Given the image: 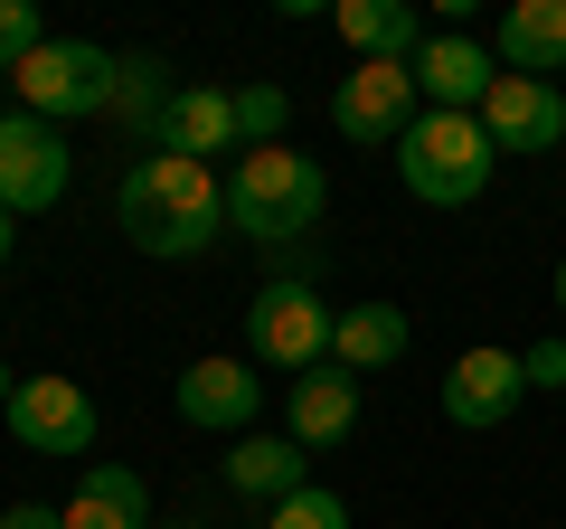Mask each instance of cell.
Here are the masks:
<instances>
[{"mask_svg":"<svg viewBox=\"0 0 566 529\" xmlns=\"http://www.w3.org/2000/svg\"><path fill=\"white\" fill-rule=\"evenodd\" d=\"M114 227L133 237V256L189 264L227 237V180L208 162H180V152H142L114 189Z\"/></svg>","mask_w":566,"mask_h":529,"instance_id":"1","label":"cell"},{"mask_svg":"<svg viewBox=\"0 0 566 529\" xmlns=\"http://www.w3.org/2000/svg\"><path fill=\"white\" fill-rule=\"evenodd\" d=\"M322 208H331V180H322V162L312 152H245V162H227V227L237 237H255V246H293V237H312L322 227Z\"/></svg>","mask_w":566,"mask_h":529,"instance_id":"2","label":"cell"},{"mask_svg":"<svg viewBox=\"0 0 566 529\" xmlns=\"http://www.w3.org/2000/svg\"><path fill=\"white\" fill-rule=\"evenodd\" d=\"M491 170H501V152H491L482 114H416V133L397 143V180L424 208H472L491 189Z\"/></svg>","mask_w":566,"mask_h":529,"instance_id":"3","label":"cell"},{"mask_svg":"<svg viewBox=\"0 0 566 529\" xmlns=\"http://www.w3.org/2000/svg\"><path fill=\"white\" fill-rule=\"evenodd\" d=\"M331 331H340V312H331L322 284H303V274H274V284L245 293V360L255 369L312 378V369H331Z\"/></svg>","mask_w":566,"mask_h":529,"instance_id":"4","label":"cell"},{"mask_svg":"<svg viewBox=\"0 0 566 529\" xmlns=\"http://www.w3.org/2000/svg\"><path fill=\"white\" fill-rule=\"evenodd\" d=\"M10 85H20V114H39V123L114 114V95H123V58H114V48H95V39H48Z\"/></svg>","mask_w":566,"mask_h":529,"instance_id":"5","label":"cell"},{"mask_svg":"<svg viewBox=\"0 0 566 529\" xmlns=\"http://www.w3.org/2000/svg\"><path fill=\"white\" fill-rule=\"evenodd\" d=\"M424 95H416V66H349L340 85H331V133L340 143H368V152H397L406 133H416Z\"/></svg>","mask_w":566,"mask_h":529,"instance_id":"6","label":"cell"},{"mask_svg":"<svg viewBox=\"0 0 566 529\" xmlns=\"http://www.w3.org/2000/svg\"><path fill=\"white\" fill-rule=\"evenodd\" d=\"M66 133L39 114H0V208L10 218H39V208L66 199Z\"/></svg>","mask_w":566,"mask_h":529,"instance_id":"7","label":"cell"},{"mask_svg":"<svg viewBox=\"0 0 566 529\" xmlns=\"http://www.w3.org/2000/svg\"><path fill=\"white\" fill-rule=\"evenodd\" d=\"M170 407H180V426H199V435H255V416H264V378H245V360H189L180 378H170Z\"/></svg>","mask_w":566,"mask_h":529,"instance_id":"8","label":"cell"},{"mask_svg":"<svg viewBox=\"0 0 566 529\" xmlns=\"http://www.w3.org/2000/svg\"><path fill=\"white\" fill-rule=\"evenodd\" d=\"M520 397H528V369H520V350H491V341H472L463 360L444 369V426H463V435L510 426V416H520Z\"/></svg>","mask_w":566,"mask_h":529,"instance_id":"9","label":"cell"},{"mask_svg":"<svg viewBox=\"0 0 566 529\" xmlns=\"http://www.w3.org/2000/svg\"><path fill=\"white\" fill-rule=\"evenodd\" d=\"M10 435H20V454H95V397L76 378H20Z\"/></svg>","mask_w":566,"mask_h":529,"instance_id":"10","label":"cell"},{"mask_svg":"<svg viewBox=\"0 0 566 529\" xmlns=\"http://www.w3.org/2000/svg\"><path fill=\"white\" fill-rule=\"evenodd\" d=\"M491 85H501V58H491L472 29H434V39H424V58H416L424 114H482Z\"/></svg>","mask_w":566,"mask_h":529,"instance_id":"11","label":"cell"},{"mask_svg":"<svg viewBox=\"0 0 566 529\" xmlns=\"http://www.w3.org/2000/svg\"><path fill=\"white\" fill-rule=\"evenodd\" d=\"M482 133H491V152H557L566 143V95L557 85H538V76H501L482 95Z\"/></svg>","mask_w":566,"mask_h":529,"instance_id":"12","label":"cell"},{"mask_svg":"<svg viewBox=\"0 0 566 529\" xmlns=\"http://www.w3.org/2000/svg\"><path fill=\"white\" fill-rule=\"evenodd\" d=\"M151 152H180V162H208V170H218V152L245 162V143H237V85H180L170 114H161V133H151Z\"/></svg>","mask_w":566,"mask_h":529,"instance_id":"13","label":"cell"},{"mask_svg":"<svg viewBox=\"0 0 566 529\" xmlns=\"http://www.w3.org/2000/svg\"><path fill=\"white\" fill-rule=\"evenodd\" d=\"M491 58H501V76L557 85L566 76V0H510L501 29H491Z\"/></svg>","mask_w":566,"mask_h":529,"instance_id":"14","label":"cell"},{"mask_svg":"<svg viewBox=\"0 0 566 529\" xmlns=\"http://www.w3.org/2000/svg\"><path fill=\"white\" fill-rule=\"evenodd\" d=\"M331 29L359 48V66H368V58H378V66H416L424 39H434L416 0H340V10H331Z\"/></svg>","mask_w":566,"mask_h":529,"instance_id":"15","label":"cell"},{"mask_svg":"<svg viewBox=\"0 0 566 529\" xmlns=\"http://www.w3.org/2000/svg\"><path fill=\"white\" fill-rule=\"evenodd\" d=\"M359 426V378H349L340 360L331 369H312V378H293V397H283V435H293V445H340V435Z\"/></svg>","mask_w":566,"mask_h":529,"instance_id":"16","label":"cell"},{"mask_svg":"<svg viewBox=\"0 0 566 529\" xmlns=\"http://www.w3.org/2000/svg\"><path fill=\"white\" fill-rule=\"evenodd\" d=\"M218 473H227V491H237V501H293V491L312 483V454L293 445V435H237Z\"/></svg>","mask_w":566,"mask_h":529,"instance_id":"17","label":"cell"},{"mask_svg":"<svg viewBox=\"0 0 566 529\" xmlns=\"http://www.w3.org/2000/svg\"><path fill=\"white\" fill-rule=\"evenodd\" d=\"M406 341H416V322H406L397 303H340V331H331V360H340L349 378H378L387 360H406Z\"/></svg>","mask_w":566,"mask_h":529,"instance_id":"18","label":"cell"},{"mask_svg":"<svg viewBox=\"0 0 566 529\" xmlns=\"http://www.w3.org/2000/svg\"><path fill=\"white\" fill-rule=\"evenodd\" d=\"M66 529H161L151 520V483L133 464H95L76 483V501H66Z\"/></svg>","mask_w":566,"mask_h":529,"instance_id":"19","label":"cell"},{"mask_svg":"<svg viewBox=\"0 0 566 529\" xmlns=\"http://www.w3.org/2000/svg\"><path fill=\"white\" fill-rule=\"evenodd\" d=\"M283 123H293V95L283 85H237V143L245 152H274Z\"/></svg>","mask_w":566,"mask_h":529,"instance_id":"20","label":"cell"},{"mask_svg":"<svg viewBox=\"0 0 566 529\" xmlns=\"http://www.w3.org/2000/svg\"><path fill=\"white\" fill-rule=\"evenodd\" d=\"M48 48V20H39V0H0V76H20L29 58Z\"/></svg>","mask_w":566,"mask_h":529,"instance_id":"21","label":"cell"},{"mask_svg":"<svg viewBox=\"0 0 566 529\" xmlns=\"http://www.w3.org/2000/svg\"><path fill=\"white\" fill-rule=\"evenodd\" d=\"M114 114H133L142 133H161L170 95H161V66H151V58H123V95H114Z\"/></svg>","mask_w":566,"mask_h":529,"instance_id":"22","label":"cell"},{"mask_svg":"<svg viewBox=\"0 0 566 529\" xmlns=\"http://www.w3.org/2000/svg\"><path fill=\"white\" fill-rule=\"evenodd\" d=\"M264 529H349V501L340 491H322V483H303L293 501H274V520Z\"/></svg>","mask_w":566,"mask_h":529,"instance_id":"23","label":"cell"},{"mask_svg":"<svg viewBox=\"0 0 566 529\" xmlns=\"http://www.w3.org/2000/svg\"><path fill=\"white\" fill-rule=\"evenodd\" d=\"M520 369H528V387H547V397H557V387H566V341H528Z\"/></svg>","mask_w":566,"mask_h":529,"instance_id":"24","label":"cell"},{"mask_svg":"<svg viewBox=\"0 0 566 529\" xmlns=\"http://www.w3.org/2000/svg\"><path fill=\"white\" fill-rule=\"evenodd\" d=\"M0 529H66V510H48V501H10V510H0Z\"/></svg>","mask_w":566,"mask_h":529,"instance_id":"25","label":"cell"},{"mask_svg":"<svg viewBox=\"0 0 566 529\" xmlns=\"http://www.w3.org/2000/svg\"><path fill=\"white\" fill-rule=\"evenodd\" d=\"M10 246H20V218H10V208H0V264H10Z\"/></svg>","mask_w":566,"mask_h":529,"instance_id":"26","label":"cell"},{"mask_svg":"<svg viewBox=\"0 0 566 529\" xmlns=\"http://www.w3.org/2000/svg\"><path fill=\"white\" fill-rule=\"evenodd\" d=\"M10 397H20V378H10V360H0V416H10Z\"/></svg>","mask_w":566,"mask_h":529,"instance_id":"27","label":"cell"},{"mask_svg":"<svg viewBox=\"0 0 566 529\" xmlns=\"http://www.w3.org/2000/svg\"><path fill=\"white\" fill-rule=\"evenodd\" d=\"M557 312H566V256H557Z\"/></svg>","mask_w":566,"mask_h":529,"instance_id":"28","label":"cell"},{"mask_svg":"<svg viewBox=\"0 0 566 529\" xmlns=\"http://www.w3.org/2000/svg\"><path fill=\"white\" fill-rule=\"evenodd\" d=\"M170 529H199V520H170Z\"/></svg>","mask_w":566,"mask_h":529,"instance_id":"29","label":"cell"}]
</instances>
